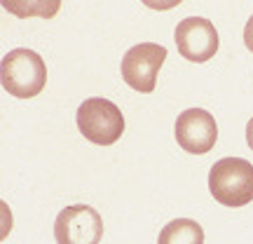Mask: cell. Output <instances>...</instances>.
Here are the masks:
<instances>
[{
    "label": "cell",
    "instance_id": "obj_1",
    "mask_svg": "<svg viewBox=\"0 0 253 244\" xmlns=\"http://www.w3.org/2000/svg\"><path fill=\"white\" fill-rule=\"evenodd\" d=\"M0 82L7 94L17 99H31L45 90L47 68L45 59L26 47L12 49L2 56L0 63Z\"/></svg>",
    "mask_w": 253,
    "mask_h": 244
},
{
    "label": "cell",
    "instance_id": "obj_2",
    "mask_svg": "<svg viewBox=\"0 0 253 244\" xmlns=\"http://www.w3.org/2000/svg\"><path fill=\"white\" fill-rule=\"evenodd\" d=\"M209 190L225 207H244L253 199V164L244 157H223L209 172Z\"/></svg>",
    "mask_w": 253,
    "mask_h": 244
},
{
    "label": "cell",
    "instance_id": "obj_3",
    "mask_svg": "<svg viewBox=\"0 0 253 244\" xmlns=\"http://www.w3.org/2000/svg\"><path fill=\"white\" fill-rule=\"evenodd\" d=\"M75 120L82 136L96 146H113L125 132V115L113 101L103 97L82 101Z\"/></svg>",
    "mask_w": 253,
    "mask_h": 244
},
{
    "label": "cell",
    "instance_id": "obj_4",
    "mask_svg": "<svg viewBox=\"0 0 253 244\" xmlns=\"http://www.w3.org/2000/svg\"><path fill=\"white\" fill-rule=\"evenodd\" d=\"M56 244H99L103 237L101 214L89 204H71L54 221Z\"/></svg>",
    "mask_w": 253,
    "mask_h": 244
},
{
    "label": "cell",
    "instance_id": "obj_5",
    "mask_svg": "<svg viewBox=\"0 0 253 244\" xmlns=\"http://www.w3.org/2000/svg\"><path fill=\"white\" fill-rule=\"evenodd\" d=\"M164 59H167V47L157 43H138L122 56V78L131 90L153 92Z\"/></svg>",
    "mask_w": 253,
    "mask_h": 244
},
{
    "label": "cell",
    "instance_id": "obj_6",
    "mask_svg": "<svg viewBox=\"0 0 253 244\" xmlns=\"http://www.w3.org/2000/svg\"><path fill=\"white\" fill-rule=\"evenodd\" d=\"M173 40L183 59L195 63L209 61L218 52V31L204 17H188L178 21Z\"/></svg>",
    "mask_w": 253,
    "mask_h": 244
},
{
    "label": "cell",
    "instance_id": "obj_7",
    "mask_svg": "<svg viewBox=\"0 0 253 244\" xmlns=\"http://www.w3.org/2000/svg\"><path fill=\"white\" fill-rule=\"evenodd\" d=\"M173 134H176V144L185 153L204 155L216 146L218 127L213 115L204 108H188L176 118Z\"/></svg>",
    "mask_w": 253,
    "mask_h": 244
},
{
    "label": "cell",
    "instance_id": "obj_8",
    "mask_svg": "<svg viewBox=\"0 0 253 244\" xmlns=\"http://www.w3.org/2000/svg\"><path fill=\"white\" fill-rule=\"evenodd\" d=\"M157 244H204V230L192 218H176L162 228Z\"/></svg>",
    "mask_w": 253,
    "mask_h": 244
},
{
    "label": "cell",
    "instance_id": "obj_9",
    "mask_svg": "<svg viewBox=\"0 0 253 244\" xmlns=\"http://www.w3.org/2000/svg\"><path fill=\"white\" fill-rule=\"evenodd\" d=\"M244 43H246V47L253 52V14H251V19L246 21V28H244Z\"/></svg>",
    "mask_w": 253,
    "mask_h": 244
},
{
    "label": "cell",
    "instance_id": "obj_10",
    "mask_svg": "<svg viewBox=\"0 0 253 244\" xmlns=\"http://www.w3.org/2000/svg\"><path fill=\"white\" fill-rule=\"evenodd\" d=\"M246 141H249V146H251V150H253V118L246 125Z\"/></svg>",
    "mask_w": 253,
    "mask_h": 244
}]
</instances>
